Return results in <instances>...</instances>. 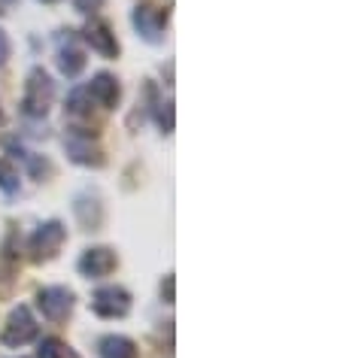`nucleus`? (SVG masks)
I'll return each instance as SVG.
<instances>
[{"instance_id":"nucleus-1","label":"nucleus","mask_w":340,"mask_h":358,"mask_svg":"<svg viewBox=\"0 0 340 358\" xmlns=\"http://www.w3.org/2000/svg\"><path fill=\"white\" fill-rule=\"evenodd\" d=\"M52 101H55V83L43 67H34L24 83V94H22V113L31 119H43L49 113Z\"/></svg>"},{"instance_id":"nucleus-2","label":"nucleus","mask_w":340,"mask_h":358,"mask_svg":"<svg viewBox=\"0 0 340 358\" xmlns=\"http://www.w3.org/2000/svg\"><path fill=\"white\" fill-rule=\"evenodd\" d=\"M64 240H67V228L61 225V222H43V225L34 231V237L28 240V252L34 262H52L58 252H61V246H64Z\"/></svg>"},{"instance_id":"nucleus-3","label":"nucleus","mask_w":340,"mask_h":358,"mask_svg":"<svg viewBox=\"0 0 340 358\" xmlns=\"http://www.w3.org/2000/svg\"><path fill=\"white\" fill-rule=\"evenodd\" d=\"M92 310L101 319H122L131 313V294L122 285H101L92 294Z\"/></svg>"},{"instance_id":"nucleus-4","label":"nucleus","mask_w":340,"mask_h":358,"mask_svg":"<svg viewBox=\"0 0 340 358\" xmlns=\"http://www.w3.org/2000/svg\"><path fill=\"white\" fill-rule=\"evenodd\" d=\"M37 337V322H34L31 316V310L28 307H15L10 313V319H6V325H3V334H0V340H3V346H13V349H19L24 343H31V340Z\"/></svg>"},{"instance_id":"nucleus-5","label":"nucleus","mask_w":340,"mask_h":358,"mask_svg":"<svg viewBox=\"0 0 340 358\" xmlns=\"http://www.w3.org/2000/svg\"><path fill=\"white\" fill-rule=\"evenodd\" d=\"M37 303L49 322H64L73 313V292L64 285H46V289H40Z\"/></svg>"},{"instance_id":"nucleus-6","label":"nucleus","mask_w":340,"mask_h":358,"mask_svg":"<svg viewBox=\"0 0 340 358\" xmlns=\"http://www.w3.org/2000/svg\"><path fill=\"white\" fill-rule=\"evenodd\" d=\"M67 119L76 134H94L92 128H97V115H94L88 88H76V92L67 97Z\"/></svg>"},{"instance_id":"nucleus-7","label":"nucleus","mask_w":340,"mask_h":358,"mask_svg":"<svg viewBox=\"0 0 340 358\" xmlns=\"http://www.w3.org/2000/svg\"><path fill=\"white\" fill-rule=\"evenodd\" d=\"M131 22H134V28H137V34L146 43H161L164 40V28H167V13L164 10H158V6H149V3H143L134 10L131 15Z\"/></svg>"},{"instance_id":"nucleus-8","label":"nucleus","mask_w":340,"mask_h":358,"mask_svg":"<svg viewBox=\"0 0 340 358\" xmlns=\"http://www.w3.org/2000/svg\"><path fill=\"white\" fill-rule=\"evenodd\" d=\"M64 146H67V155L76 161V164H83V167H104V152L101 146L92 140V134H76V131H70L67 134V140H64Z\"/></svg>"},{"instance_id":"nucleus-9","label":"nucleus","mask_w":340,"mask_h":358,"mask_svg":"<svg viewBox=\"0 0 340 358\" xmlns=\"http://www.w3.org/2000/svg\"><path fill=\"white\" fill-rule=\"evenodd\" d=\"M115 264H119V258H115L113 249L92 246L83 252V258H79V273L88 276V280H101V276L115 271Z\"/></svg>"},{"instance_id":"nucleus-10","label":"nucleus","mask_w":340,"mask_h":358,"mask_svg":"<svg viewBox=\"0 0 340 358\" xmlns=\"http://www.w3.org/2000/svg\"><path fill=\"white\" fill-rule=\"evenodd\" d=\"M83 37H85L88 46L97 52V55H104V58H115V55H119V40H115V34H113V28L106 22L92 19L85 24Z\"/></svg>"},{"instance_id":"nucleus-11","label":"nucleus","mask_w":340,"mask_h":358,"mask_svg":"<svg viewBox=\"0 0 340 358\" xmlns=\"http://www.w3.org/2000/svg\"><path fill=\"white\" fill-rule=\"evenodd\" d=\"M88 94H92V101L101 106V110H113V106H119L122 85L113 73H97L92 79V85H88Z\"/></svg>"},{"instance_id":"nucleus-12","label":"nucleus","mask_w":340,"mask_h":358,"mask_svg":"<svg viewBox=\"0 0 340 358\" xmlns=\"http://www.w3.org/2000/svg\"><path fill=\"white\" fill-rule=\"evenodd\" d=\"M97 352H101V358H137V346L122 334H106L97 343Z\"/></svg>"},{"instance_id":"nucleus-13","label":"nucleus","mask_w":340,"mask_h":358,"mask_svg":"<svg viewBox=\"0 0 340 358\" xmlns=\"http://www.w3.org/2000/svg\"><path fill=\"white\" fill-rule=\"evenodd\" d=\"M73 210H76L79 222H83V225H85L88 231H97V228H101L104 210H101V203H97V198H88V194H79L76 203H73Z\"/></svg>"},{"instance_id":"nucleus-14","label":"nucleus","mask_w":340,"mask_h":358,"mask_svg":"<svg viewBox=\"0 0 340 358\" xmlns=\"http://www.w3.org/2000/svg\"><path fill=\"white\" fill-rule=\"evenodd\" d=\"M58 67H61V73H64V76H76L79 70L85 67L83 49H76L73 43L67 40V46H61V49H58Z\"/></svg>"},{"instance_id":"nucleus-15","label":"nucleus","mask_w":340,"mask_h":358,"mask_svg":"<svg viewBox=\"0 0 340 358\" xmlns=\"http://www.w3.org/2000/svg\"><path fill=\"white\" fill-rule=\"evenodd\" d=\"M19 182H22L19 170H15L6 158H0V189H3L6 194H15V192H19Z\"/></svg>"},{"instance_id":"nucleus-16","label":"nucleus","mask_w":340,"mask_h":358,"mask_svg":"<svg viewBox=\"0 0 340 358\" xmlns=\"http://www.w3.org/2000/svg\"><path fill=\"white\" fill-rule=\"evenodd\" d=\"M37 358H67V346L55 337H46L37 349Z\"/></svg>"},{"instance_id":"nucleus-17","label":"nucleus","mask_w":340,"mask_h":358,"mask_svg":"<svg viewBox=\"0 0 340 358\" xmlns=\"http://www.w3.org/2000/svg\"><path fill=\"white\" fill-rule=\"evenodd\" d=\"M155 122L164 134L173 131V103H155Z\"/></svg>"},{"instance_id":"nucleus-18","label":"nucleus","mask_w":340,"mask_h":358,"mask_svg":"<svg viewBox=\"0 0 340 358\" xmlns=\"http://www.w3.org/2000/svg\"><path fill=\"white\" fill-rule=\"evenodd\" d=\"M73 6L79 13H94V10H101L104 6V0H73Z\"/></svg>"},{"instance_id":"nucleus-19","label":"nucleus","mask_w":340,"mask_h":358,"mask_svg":"<svg viewBox=\"0 0 340 358\" xmlns=\"http://www.w3.org/2000/svg\"><path fill=\"white\" fill-rule=\"evenodd\" d=\"M6 58H10V37L0 31V67L6 64Z\"/></svg>"},{"instance_id":"nucleus-20","label":"nucleus","mask_w":340,"mask_h":358,"mask_svg":"<svg viewBox=\"0 0 340 358\" xmlns=\"http://www.w3.org/2000/svg\"><path fill=\"white\" fill-rule=\"evenodd\" d=\"M161 294H164L167 303H173V276H167L164 285H161Z\"/></svg>"},{"instance_id":"nucleus-21","label":"nucleus","mask_w":340,"mask_h":358,"mask_svg":"<svg viewBox=\"0 0 340 358\" xmlns=\"http://www.w3.org/2000/svg\"><path fill=\"white\" fill-rule=\"evenodd\" d=\"M0 122H3V113H0Z\"/></svg>"},{"instance_id":"nucleus-22","label":"nucleus","mask_w":340,"mask_h":358,"mask_svg":"<svg viewBox=\"0 0 340 358\" xmlns=\"http://www.w3.org/2000/svg\"><path fill=\"white\" fill-rule=\"evenodd\" d=\"M49 3H52V0H49Z\"/></svg>"}]
</instances>
